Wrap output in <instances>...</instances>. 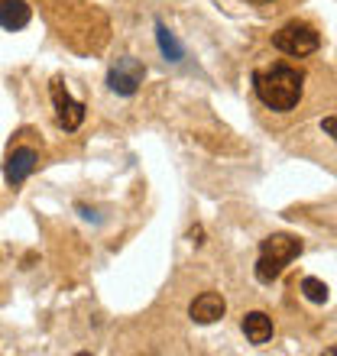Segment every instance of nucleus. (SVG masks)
I'll return each mask as SVG.
<instances>
[{
    "instance_id": "nucleus-11",
    "label": "nucleus",
    "mask_w": 337,
    "mask_h": 356,
    "mask_svg": "<svg viewBox=\"0 0 337 356\" xmlns=\"http://www.w3.org/2000/svg\"><path fill=\"white\" fill-rule=\"evenodd\" d=\"M301 291H305V298L315 301V305H324V301L331 298V289H328V285H324L321 279H315V275L301 279Z\"/></svg>"
},
{
    "instance_id": "nucleus-9",
    "label": "nucleus",
    "mask_w": 337,
    "mask_h": 356,
    "mask_svg": "<svg viewBox=\"0 0 337 356\" xmlns=\"http://www.w3.org/2000/svg\"><path fill=\"white\" fill-rule=\"evenodd\" d=\"M244 334L250 343L262 347V343H269L272 340V318L269 314H262V311H250L244 314Z\"/></svg>"
},
{
    "instance_id": "nucleus-8",
    "label": "nucleus",
    "mask_w": 337,
    "mask_h": 356,
    "mask_svg": "<svg viewBox=\"0 0 337 356\" xmlns=\"http://www.w3.org/2000/svg\"><path fill=\"white\" fill-rule=\"evenodd\" d=\"M29 19H33V7L26 0H0V26L3 29L17 33V29L29 26Z\"/></svg>"
},
{
    "instance_id": "nucleus-1",
    "label": "nucleus",
    "mask_w": 337,
    "mask_h": 356,
    "mask_svg": "<svg viewBox=\"0 0 337 356\" xmlns=\"http://www.w3.org/2000/svg\"><path fill=\"white\" fill-rule=\"evenodd\" d=\"M253 91H256V97L269 111H276V113L295 111L301 101V91H305V72L285 65V62L262 65L253 72Z\"/></svg>"
},
{
    "instance_id": "nucleus-6",
    "label": "nucleus",
    "mask_w": 337,
    "mask_h": 356,
    "mask_svg": "<svg viewBox=\"0 0 337 356\" xmlns=\"http://www.w3.org/2000/svg\"><path fill=\"white\" fill-rule=\"evenodd\" d=\"M36 149H29V146H17V149H10L7 156V165H3V178H7L10 188L23 185L33 172H36Z\"/></svg>"
},
{
    "instance_id": "nucleus-4",
    "label": "nucleus",
    "mask_w": 337,
    "mask_h": 356,
    "mask_svg": "<svg viewBox=\"0 0 337 356\" xmlns=\"http://www.w3.org/2000/svg\"><path fill=\"white\" fill-rule=\"evenodd\" d=\"M49 97H52V107H56L58 127H62V130H68V133H75L78 127L84 123V111H88V107L68 94V88H65V81H62V78H52V85H49Z\"/></svg>"
},
{
    "instance_id": "nucleus-12",
    "label": "nucleus",
    "mask_w": 337,
    "mask_h": 356,
    "mask_svg": "<svg viewBox=\"0 0 337 356\" xmlns=\"http://www.w3.org/2000/svg\"><path fill=\"white\" fill-rule=\"evenodd\" d=\"M188 240H191V243H205V230H201V227H191V230H188Z\"/></svg>"
},
{
    "instance_id": "nucleus-13",
    "label": "nucleus",
    "mask_w": 337,
    "mask_h": 356,
    "mask_svg": "<svg viewBox=\"0 0 337 356\" xmlns=\"http://www.w3.org/2000/svg\"><path fill=\"white\" fill-rule=\"evenodd\" d=\"M324 133H328V136H334V117H328V120H324Z\"/></svg>"
},
{
    "instance_id": "nucleus-2",
    "label": "nucleus",
    "mask_w": 337,
    "mask_h": 356,
    "mask_svg": "<svg viewBox=\"0 0 337 356\" xmlns=\"http://www.w3.org/2000/svg\"><path fill=\"white\" fill-rule=\"evenodd\" d=\"M301 256V240L292 234H272L266 236L260 243V259H256V279L262 282V285H272V282L279 279L282 272H285V266L292 263V259H299Z\"/></svg>"
},
{
    "instance_id": "nucleus-10",
    "label": "nucleus",
    "mask_w": 337,
    "mask_h": 356,
    "mask_svg": "<svg viewBox=\"0 0 337 356\" xmlns=\"http://www.w3.org/2000/svg\"><path fill=\"white\" fill-rule=\"evenodd\" d=\"M156 42H159V52L166 56V62H182L185 58V49H182V42L166 23H156Z\"/></svg>"
},
{
    "instance_id": "nucleus-7",
    "label": "nucleus",
    "mask_w": 337,
    "mask_h": 356,
    "mask_svg": "<svg viewBox=\"0 0 337 356\" xmlns=\"http://www.w3.org/2000/svg\"><path fill=\"white\" fill-rule=\"evenodd\" d=\"M227 311V301L217 295V291H201L195 301H191V308H188V318L195 321V324H217V321L224 318Z\"/></svg>"
},
{
    "instance_id": "nucleus-14",
    "label": "nucleus",
    "mask_w": 337,
    "mask_h": 356,
    "mask_svg": "<svg viewBox=\"0 0 337 356\" xmlns=\"http://www.w3.org/2000/svg\"><path fill=\"white\" fill-rule=\"evenodd\" d=\"M246 3H272V0H246Z\"/></svg>"
},
{
    "instance_id": "nucleus-5",
    "label": "nucleus",
    "mask_w": 337,
    "mask_h": 356,
    "mask_svg": "<svg viewBox=\"0 0 337 356\" xmlns=\"http://www.w3.org/2000/svg\"><path fill=\"white\" fill-rule=\"evenodd\" d=\"M143 78H146V68H143L140 58L123 56V58H117L111 65V72H107V88H111L113 94H120V97H133V94L140 91Z\"/></svg>"
},
{
    "instance_id": "nucleus-3",
    "label": "nucleus",
    "mask_w": 337,
    "mask_h": 356,
    "mask_svg": "<svg viewBox=\"0 0 337 356\" xmlns=\"http://www.w3.org/2000/svg\"><path fill=\"white\" fill-rule=\"evenodd\" d=\"M272 46L292 58H305V56H311V52L321 49V33L311 26V23L292 19V23H285L282 29L272 33Z\"/></svg>"
}]
</instances>
